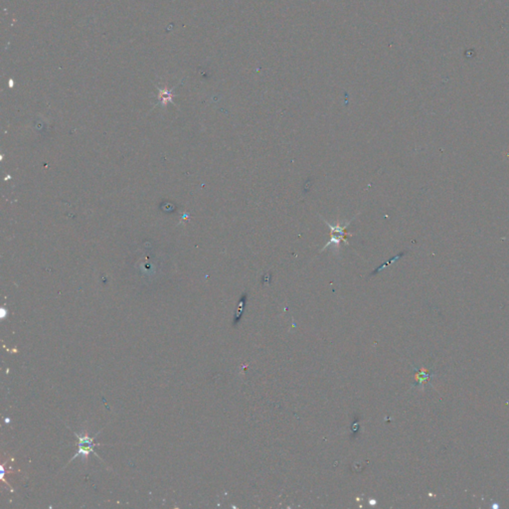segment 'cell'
Returning <instances> with one entry per match:
<instances>
[{
    "label": "cell",
    "instance_id": "obj_1",
    "mask_svg": "<svg viewBox=\"0 0 509 509\" xmlns=\"http://www.w3.org/2000/svg\"><path fill=\"white\" fill-rule=\"evenodd\" d=\"M76 436H78V440H79V444H78V446H79V450H78L77 454H76V456H74L71 460H75L78 456H83V458L85 460V458H86L88 456L90 452H92L94 454H96V452L94 450V446L96 444H94V438H90L86 434H76Z\"/></svg>",
    "mask_w": 509,
    "mask_h": 509
}]
</instances>
